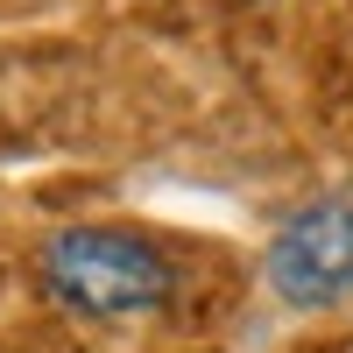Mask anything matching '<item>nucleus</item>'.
Returning a JSON list of instances; mask_svg holds the SVG:
<instances>
[{"mask_svg": "<svg viewBox=\"0 0 353 353\" xmlns=\"http://www.w3.org/2000/svg\"><path fill=\"white\" fill-rule=\"evenodd\" d=\"M261 269H269V290L290 311H318V304L353 297V191H325V198L297 205L276 226Z\"/></svg>", "mask_w": 353, "mask_h": 353, "instance_id": "2", "label": "nucleus"}, {"mask_svg": "<svg viewBox=\"0 0 353 353\" xmlns=\"http://www.w3.org/2000/svg\"><path fill=\"white\" fill-rule=\"evenodd\" d=\"M43 290L78 318H141L163 311L176 269L149 233L128 226H71L43 248Z\"/></svg>", "mask_w": 353, "mask_h": 353, "instance_id": "1", "label": "nucleus"}]
</instances>
